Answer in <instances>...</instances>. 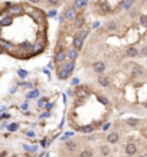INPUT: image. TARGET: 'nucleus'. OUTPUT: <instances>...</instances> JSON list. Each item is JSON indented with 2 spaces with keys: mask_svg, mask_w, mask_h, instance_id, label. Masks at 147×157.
<instances>
[{
  "mask_svg": "<svg viewBox=\"0 0 147 157\" xmlns=\"http://www.w3.org/2000/svg\"><path fill=\"white\" fill-rule=\"evenodd\" d=\"M98 7H100L101 12H104V13H108L110 10H111V7H110V4H107L105 2H100V4H98Z\"/></svg>",
  "mask_w": 147,
  "mask_h": 157,
  "instance_id": "15",
  "label": "nucleus"
},
{
  "mask_svg": "<svg viewBox=\"0 0 147 157\" xmlns=\"http://www.w3.org/2000/svg\"><path fill=\"white\" fill-rule=\"evenodd\" d=\"M133 72H134V73H137V75H140V73H143V71H141V66L136 65V66H134V69H133Z\"/></svg>",
  "mask_w": 147,
  "mask_h": 157,
  "instance_id": "34",
  "label": "nucleus"
},
{
  "mask_svg": "<svg viewBox=\"0 0 147 157\" xmlns=\"http://www.w3.org/2000/svg\"><path fill=\"white\" fill-rule=\"evenodd\" d=\"M75 26H76V27H82V26H84V17L76 16V17H75Z\"/></svg>",
  "mask_w": 147,
  "mask_h": 157,
  "instance_id": "22",
  "label": "nucleus"
},
{
  "mask_svg": "<svg viewBox=\"0 0 147 157\" xmlns=\"http://www.w3.org/2000/svg\"><path fill=\"white\" fill-rule=\"evenodd\" d=\"M7 130L10 131V133H14V131L19 130V124H17V122H12V124L7 125Z\"/></svg>",
  "mask_w": 147,
  "mask_h": 157,
  "instance_id": "20",
  "label": "nucleus"
},
{
  "mask_svg": "<svg viewBox=\"0 0 147 157\" xmlns=\"http://www.w3.org/2000/svg\"><path fill=\"white\" fill-rule=\"evenodd\" d=\"M42 117H45V118H48V117H51V112H43V115H42Z\"/></svg>",
  "mask_w": 147,
  "mask_h": 157,
  "instance_id": "40",
  "label": "nucleus"
},
{
  "mask_svg": "<svg viewBox=\"0 0 147 157\" xmlns=\"http://www.w3.org/2000/svg\"><path fill=\"white\" fill-rule=\"evenodd\" d=\"M29 2H30V3H33V4H36V3H39L41 0H29Z\"/></svg>",
  "mask_w": 147,
  "mask_h": 157,
  "instance_id": "46",
  "label": "nucleus"
},
{
  "mask_svg": "<svg viewBox=\"0 0 147 157\" xmlns=\"http://www.w3.org/2000/svg\"><path fill=\"white\" fill-rule=\"evenodd\" d=\"M65 58H66V52L63 49L55 52V63H62L65 61Z\"/></svg>",
  "mask_w": 147,
  "mask_h": 157,
  "instance_id": "6",
  "label": "nucleus"
},
{
  "mask_svg": "<svg viewBox=\"0 0 147 157\" xmlns=\"http://www.w3.org/2000/svg\"><path fill=\"white\" fill-rule=\"evenodd\" d=\"M19 49H20V51H24V52H29V51H32V49H33V45L29 43V42H23V43L19 46Z\"/></svg>",
  "mask_w": 147,
  "mask_h": 157,
  "instance_id": "14",
  "label": "nucleus"
},
{
  "mask_svg": "<svg viewBox=\"0 0 147 157\" xmlns=\"http://www.w3.org/2000/svg\"><path fill=\"white\" fill-rule=\"evenodd\" d=\"M140 22H141L143 26H147V16L146 14H141V16H140Z\"/></svg>",
  "mask_w": 147,
  "mask_h": 157,
  "instance_id": "32",
  "label": "nucleus"
},
{
  "mask_svg": "<svg viewBox=\"0 0 147 157\" xmlns=\"http://www.w3.org/2000/svg\"><path fill=\"white\" fill-rule=\"evenodd\" d=\"M0 22H2L3 26H10L13 23V16H10L9 12H3V14L0 16Z\"/></svg>",
  "mask_w": 147,
  "mask_h": 157,
  "instance_id": "4",
  "label": "nucleus"
},
{
  "mask_svg": "<svg viewBox=\"0 0 147 157\" xmlns=\"http://www.w3.org/2000/svg\"><path fill=\"white\" fill-rule=\"evenodd\" d=\"M107 141H108L110 144H115L118 141V134L117 133H110L107 135Z\"/></svg>",
  "mask_w": 147,
  "mask_h": 157,
  "instance_id": "12",
  "label": "nucleus"
},
{
  "mask_svg": "<svg viewBox=\"0 0 147 157\" xmlns=\"http://www.w3.org/2000/svg\"><path fill=\"white\" fill-rule=\"evenodd\" d=\"M27 108V102H23L22 104V110H26Z\"/></svg>",
  "mask_w": 147,
  "mask_h": 157,
  "instance_id": "44",
  "label": "nucleus"
},
{
  "mask_svg": "<svg viewBox=\"0 0 147 157\" xmlns=\"http://www.w3.org/2000/svg\"><path fill=\"white\" fill-rule=\"evenodd\" d=\"M6 111V107L4 105H0V112H4Z\"/></svg>",
  "mask_w": 147,
  "mask_h": 157,
  "instance_id": "41",
  "label": "nucleus"
},
{
  "mask_svg": "<svg viewBox=\"0 0 147 157\" xmlns=\"http://www.w3.org/2000/svg\"><path fill=\"white\" fill-rule=\"evenodd\" d=\"M41 146H43V147L46 146V140H42V141H41Z\"/></svg>",
  "mask_w": 147,
  "mask_h": 157,
  "instance_id": "47",
  "label": "nucleus"
},
{
  "mask_svg": "<svg viewBox=\"0 0 147 157\" xmlns=\"http://www.w3.org/2000/svg\"><path fill=\"white\" fill-rule=\"evenodd\" d=\"M22 12H23V7L20 4H12V7L9 9L10 16H19V14H22Z\"/></svg>",
  "mask_w": 147,
  "mask_h": 157,
  "instance_id": "5",
  "label": "nucleus"
},
{
  "mask_svg": "<svg viewBox=\"0 0 147 157\" xmlns=\"http://www.w3.org/2000/svg\"><path fill=\"white\" fill-rule=\"evenodd\" d=\"M17 75H19L20 78H26L27 72H26V71H23V69H19V71H17Z\"/></svg>",
  "mask_w": 147,
  "mask_h": 157,
  "instance_id": "33",
  "label": "nucleus"
},
{
  "mask_svg": "<svg viewBox=\"0 0 147 157\" xmlns=\"http://www.w3.org/2000/svg\"><path fill=\"white\" fill-rule=\"evenodd\" d=\"M78 82H79V79H78V78H74V81H72V84H74V85L78 84Z\"/></svg>",
  "mask_w": 147,
  "mask_h": 157,
  "instance_id": "45",
  "label": "nucleus"
},
{
  "mask_svg": "<svg viewBox=\"0 0 147 157\" xmlns=\"http://www.w3.org/2000/svg\"><path fill=\"white\" fill-rule=\"evenodd\" d=\"M63 16H65L66 20H75V17H76V10H75L74 7H69V9H66V10H65Z\"/></svg>",
  "mask_w": 147,
  "mask_h": 157,
  "instance_id": "7",
  "label": "nucleus"
},
{
  "mask_svg": "<svg viewBox=\"0 0 147 157\" xmlns=\"http://www.w3.org/2000/svg\"><path fill=\"white\" fill-rule=\"evenodd\" d=\"M63 68H65V69L68 71L69 73H72L74 68H75V63H74V61H71V62H69V63H66V65H63Z\"/></svg>",
  "mask_w": 147,
  "mask_h": 157,
  "instance_id": "23",
  "label": "nucleus"
},
{
  "mask_svg": "<svg viewBox=\"0 0 147 157\" xmlns=\"http://www.w3.org/2000/svg\"><path fill=\"white\" fill-rule=\"evenodd\" d=\"M125 122H127L130 127H136V125L139 124V120H137V118H127V120H125Z\"/></svg>",
  "mask_w": 147,
  "mask_h": 157,
  "instance_id": "21",
  "label": "nucleus"
},
{
  "mask_svg": "<svg viewBox=\"0 0 147 157\" xmlns=\"http://www.w3.org/2000/svg\"><path fill=\"white\" fill-rule=\"evenodd\" d=\"M128 157H131V156H128Z\"/></svg>",
  "mask_w": 147,
  "mask_h": 157,
  "instance_id": "49",
  "label": "nucleus"
},
{
  "mask_svg": "<svg viewBox=\"0 0 147 157\" xmlns=\"http://www.w3.org/2000/svg\"><path fill=\"white\" fill-rule=\"evenodd\" d=\"M100 151H101V154H102V156H108V154H110V149H108V146H101Z\"/></svg>",
  "mask_w": 147,
  "mask_h": 157,
  "instance_id": "25",
  "label": "nucleus"
},
{
  "mask_svg": "<svg viewBox=\"0 0 147 157\" xmlns=\"http://www.w3.org/2000/svg\"><path fill=\"white\" fill-rule=\"evenodd\" d=\"M0 48L4 51V53H10L14 56V45L12 42H7L4 39H0Z\"/></svg>",
  "mask_w": 147,
  "mask_h": 157,
  "instance_id": "1",
  "label": "nucleus"
},
{
  "mask_svg": "<svg viewBox=\"0 0 147 157\" xmlns=\"http://www.w3.org/2000/svg\"><path fill=\"white\" fill-rule=\"evenodd\" d=\"M2 27H3V24H2V22H0V32H2Z\"/></svg>",
  "mask_w": 147,
  "mask_h": 157,
  "instance_id": "48",
  "label": "nucleus"
},
{
  "mask_svg": "<svg viewBox=\"0 0 147 157\" xmlns=\"http://www.w3.org/2000/svg\"><path fill=\"white\" fill-rule=\"evenodd\" d=\"M141 55L143 56H147V46H144V48L141 49Z\"/></svg>",
  "mask_w": 147,
  "mask_h": 157,
  "instance_id": "36",
  "label": "nucleus"
},
{
  "mask_svg": "<svg viewBox=\"0 0 147 157\" xmlns=\"http://www.w3.org/2000/svg\"><path fill=\"white\" fill-rule=\"evenodd\" d=\"M87 35H88V32H87V30H79V32H78V35H76V36H78L79 39H82V41H84V39L87 38Z\"/></svg>",
  "mask_w": 147,
  "mask_h": 157,
  "instance_id": "28",
  "label": "nucleus"
},
{
  "mask_svg": "<svg viewBox=\"0 0 147 157\" xmlns=\"http://www.w3.org/2000/svg\"><path fill=\"white\" fill-rule=\"evenodd\" d=\"M125 55H127L128 58H136L137 55H139V51H137L136 46H128V48L125 49Z\"/></svg>",
  "mask_w": 147,
  "mask_h": 157,
  "instance_id": "8",
  "label": "nucleus"
},
{
  "mask_svg": "<svg viewBox=\"0 0 147 157\" xmlns=\"http://www.w3.org/2000/svg\"><path fill=\"white\" fill-rule=\"evenodd\" d=\"M29 14L35 19L36 23H42V20H43V13H42V10H39V9H30Z\"/></svg>",
  "mask_w": 147,
  "mask_h": 157,
  "instance_id": "2",
  "label": "nucleus"
},
{
  "mask_svg": "<svg viewBox=\"0 0 147 157\" xmlns=\"http://www.w3.org/2000/svg\"><path fill=\"white\" fill-rule=\"evenodd\" d=\"M87 4V0H75V7L76 9H82Z\"/></svg>",
  "mask_w": 147,
  "mask_h": 157,
  "instance_id": "24",
  "label": "nucleus"
},
{
  "mask_svg": "<svg viewBox=\"0 0 147 157\" xmlns=\"http://www.w3.org/2000/svg\"><path fill=\"white\" fill-rule=\"evenodd\" d=\"M66 55H68V58H69L71 61H75L76 58H78V51H76L75 48H74V49H69Z\"/></svg>",
  "mask_w": 147,
  "mask_h": 157,
  "instance_id": "16",
  "label": "nucleus"
},
{
  "mask_svg": "<svg viewBox=\"0 0 147 157\" xmlns=\"http://www.w3.org/2000/svg\"><path fill=\"white\" fill-rule=\"evenodd\" d=\"M46 102H48V98H41V100H39L38 101V107H39V108H42V107H43V105H46Z\"/></svg>",
  "mask_w": 147,
  "mask_h": 157,
  "instance_id": "29",
  "label": "nucleus"
},
{
  "mask_svg": "<svg viewBox=\"0 0 147 157\" xmlns=\"http://www.w3.org/2000/svg\"><path fill=\"white\" fill-rule=\"evenodd\" d=\"M131 2H133V0H127V2H125V3H124V7H125V9H127V7H130Z\"/></svg>",
  "mask_w": 147,
  "mask_h": 157,
  "instance_id": "37",
  "label": "nucleus"
},
{
  "mask_svg": "<svg viewBox=\"0 0 147 157\" xmlns=\"http://www.w3.org/2000/svg\"><path fill=\"white\" fill-rule=\"evenodd\" d=\"M110 125H111V124H110V122H107V124L104 125V130H108V128H110Z\"/></svg>",
  "mask_w": 147,
  "mask_h": 157,
  "instance_id": "43",
  "label": "nucleus"
},
{
  "mask_svg": "<svg viewBox=\"0 0 147 157\" xmlns=\"http://www.w3.org/2000/svg\"><path fill=\"white\" fill-rule=\"evenodd\" d=\"M6 118H10V114H7V112L0 114V120H6Z\"/></svg>",
  "mask_w": 147,
  "mask_h": 157,
  "instance_id": "35",
  "label": "nucleus"
},
{
  "mask_svg": "<svg viewBox=\"0 0 147 157\" xmlns=\"http://www.w3.org/2000/svg\"><path fill=\"white\" fill-rule=\"evenodd\" d=\"M98 82H100V85H102V87H108L110 85V78L108 76H104V75H100Z\"/></svg>",
  "mask_w": 147,
  "mask_h": 157,
  "instance_id": "13",
  "label": "nucleus"
},
{
  "mask_svg": "<svg viewBox=\"0 0 147 157\" xmlns=\"http://www.w3.org/2000/svg\"><path fill=\"white\" fill-rule=\"evenodd\" d=\"M56 73H58V78H59V79H66L69 75H71V73H69L63 66H61L59 69H58V72H56Z\"/></svg>",
  "mask_w": 147,
  "mask_h": 157,
  "instance_id": "11",
  "label": "nucleus"
},
{
  "mask_svg": "<svg viewBox=\"0 0 147 157\" xmlns=\"http://www.w3.org/2000/svg\"><path fill=\"white\" fill-rule=\"evenodd\" d=\"M65 147H66V150H68V151H74V150L76 149V143H75V141H66Z\"/></svg>",
  "mask_w": 147,
  "mask_h": 157,
  "instance_id": "18",
  "label": "nucleus"
},
{
  "mask_svg": "<svg viewBox=\"0 0 147 157\" xmlns=\"http://www.w3.org/2000/svg\"><path fill=\"white\" fill-rule=\"evenodd\" d=\"M6 156H7V151H2V153H0V157H6Z\"/></svg>",
  "mask_w": 147,
  "mask_h": 157,
  "instance_id": "42",
  "label": "nucleus"
},
{
  "mask_svg": "<svg viewBox=\"0 0 147 157\" xmlns=\"http://www.w3.org/2000/svg\"><path fill=\"white\" fill-rule=\"evenodd\" d=\"M26 135H29V137H35V133H33V131H27Z\"/></svg>",
  "mask_w": 147,
  "mask_h": 157,
  "instance_id": "39",
  "label": "nucleus"
},
{
  "mask_svg": "<svg viewBox=\"0 0 147 157\" xmlns=\"http://www.w3.org/2000/svg\"><path fill=\"white\" fill-rule=\"evenodd\" d=\"M78 130L81 131V133H85V134H88V133H92L94 127H92V125H84V127H79Z\"/></svg>",
  "mask_w": 147,
  "mask_h": 157,
  "instance_id": "19",
  "label": "nucleus"
},
{
  "mask_svg": "<svg viewBox=\"0 0 147 157\" xmlns=\"http://www.w3.org/2000/svg\"><path fill=\"white\" fill-rule=\"evenodd\" d=\"M79 157H94V154H92L91 150H84V151H81Z\"/></svg>",
  "mask_w": 147,
  "mask_h": 157,
  "instance_id": "26",
  "label": "nucleus"
},
{
  "mask_svg": "<svg viewBox=\"0 0 147 157\" xmlns=\"http://www.w3.org/2000/svg\"><path fill=\"white\" fill-rule=\"evenodd\" d=\"M48 2H49V4H58L59 0H48Z\"/></svg>",
  "mask_w": 147,
  "mask_h": 157,
  "instance_id": "38",
  "label": "nucleus"
},
{
  "mask_svg": "<svg viewBox=\"0 0 147 157\" xmlns=\"http://www.w3.org/2000/svg\"><path fill=\"white\" fill-rule=\"evenodd\" d=\"M98 101H100V102L101 104H102V105H108V100H107V98L105 97H98Z\"/></svg>",
  "mask_w": 147,
  "mask_h": 157,
  "instance_id": "31",
  "label": "nucleus"
},
{
  "mask_svg": "<svg viewBox=\"0 0 147 157\" xmlns=\"http://www.w3.org/2000/svg\"><path fill=\"white\" fill-rule=\"evenodd\" d=\"M107 29H108V30H115V29H117V23H115V22H108V23H107Z\"/></svg>",
  "mask_w": 147,
  "mask_h": 157,
  "instance_id": "27",
  "label": "nucleus"
},
{
  "mask_svg": "<svg viewBox=\"0 0 147 157\" xmlns=\"http://www.w3.org/2000/svg\"><path fill=\"white\" fill-rule=\"evenodd\" d=\"M82 43H84V41H82V39H79L78 36H76V38L74 39V48H75L76 51H79V49H82Z\"/></svg>",
  "mask_w": 147,
  "mask_h": 157,
  "instance_id": "17",
  "label": "nucleus"
},
{
  "mask_svg": "<svg viewBox=\"0 0 147 157\" xmlns=\"http://www.w3.org/2000/svg\"><path fill=\"white\" fill-rule=\"evenodd\" d=\"M39 95V91L38 90H33V91H30L29 94H27V98H36Z\"/></svg>",
  "mask_w": 147,
  "mask_h": 157,
  "instance_id": "30",
  "label": "nucleus"
},
{
  "mask_svg": "<svg viewBox=\"0 0 147 157\" xmlns=\"http://www.w3.org/2000/svg\"><path fill=\"white\" fill-rule=\"evenodd\" d=\"M75 95L79 100H85V98H88V95H90V91H88L87 87H78L75 91Z\"/></svg>",
  "mask_w": 147,
  "mask_h": 157,
  "instance_id": "3",
  "label": "nucleus"
},
{
  "mask_svg": "<svg viewBox=\"0 0 147 157\" xmlns=\"http://www.w3.org/2000/svg\"><path fill=\"white\" fill-rule=\"evenodd\" d=\"M125 153H127L128 156H134L137 153V147H136V144H133V143H128L127 146H125Z\"/></svg>",
  "mask_w": 147,
  "mask_h": 157,
  "instance_id": "9",
  "label": "nucleus"
},
{
  "mask_svg": "<svg viewBox=\"0 0 147 157\" xmlns=\"http://www.w3.org/2000/svg\"><path fill=\"white\" fill-rule=\"evenodd\" d=\"M92 68H94V71H95L97 73H100V75H101V73L105 71V63H104V62H95L92 65Z\"/></svg>",
  "mask_w": 147,
  "mask_h": 157,
  "instance_id": "10",
  "label": "nucleus"
}]
</instances>
